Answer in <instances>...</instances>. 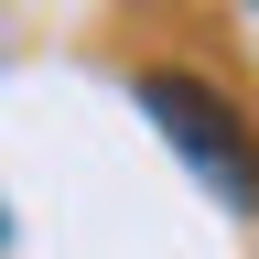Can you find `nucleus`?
I'll return each mask as SVG.
<instances>
[{
  "mask_svg": "<svg viewBox=\"0 0 259 259\" xmlns=\"http://www.w3.org/2000/svg\"><path fill=\"white\" fill-rule=\"evenodd\" d=\"M141 108H151V130L173 141L194 173H205L238 216H259V130L227 108V97L205 87V76H173V65H151L141 76Z\"/></svg>",
  "mask_w": 259,
  "mask_h": 259,
  "instance_id": "1",
  "label": "nucleus"
}]
</instances>
